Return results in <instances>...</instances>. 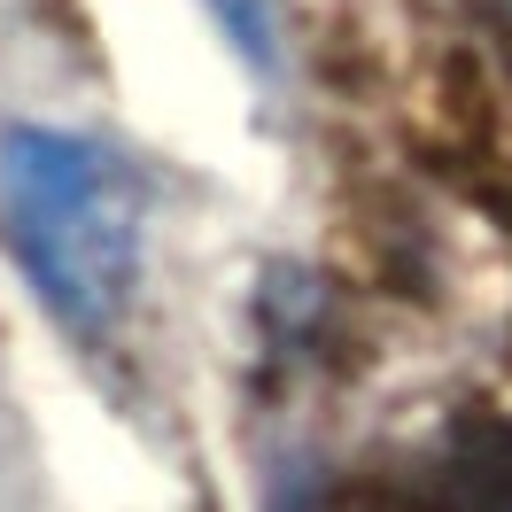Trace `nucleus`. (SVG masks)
Here are the masks:
<instances>
[{"label":"nucleus","instance_id":"nucleus-2","mask_svg":"<svg viewBox=\"0 0 512 512\" xmlns=\"http://www.w3.org/2000/svg\"><path fill=\"white\" fill-rule=\"evenodd\" d=\"M450 481L466 489V497H458L466 512H489L497 497H512V427H505V435H481V443H466V458L450 466Z\"/></svg>","mask_w":512,"mask_h":512},{"label":"nucleus","instance_id":"nucleus-3","mask_svg":"<svg viewBox=\"0 0 512 512\" xmlns=\"http://www.w3.org/2000/svg\"><path fill=\"white\" fill-rule=\"evenodd\" d=\"M210 8H218V24L233 32V47L249 63H272V47H280V0H210Z\"/></svg>","mask_w":512,"mask_h":512},{"label":"nucleus","instance_id":"nucleus-4","mask_svg":"<svg viewBox=\"0 0 512 512\" xmlns=\"http://www.w3.org/2000/svg\"><path fill=\"white\" fill-rule=\"evenodd\" d=\"M505 8H512V0H505Z\"/></svg>","mask_w":512,"mask_h":512},{"label":"nucleus","instance_id":"nucleus-1","mask_svg":"<svg viewBox=\"0 0 512 512\" xmlns=\"http://www.w3.org/2000/svg\"><path fill=\"white\" fill-rule=\"evenodd\" d=\"M0 241L55 319L101 334L140 280V187L101 140L55 125H8L0 132Z\"/></svg>","mask_w":512,"mask_h":512}]
</instances>
